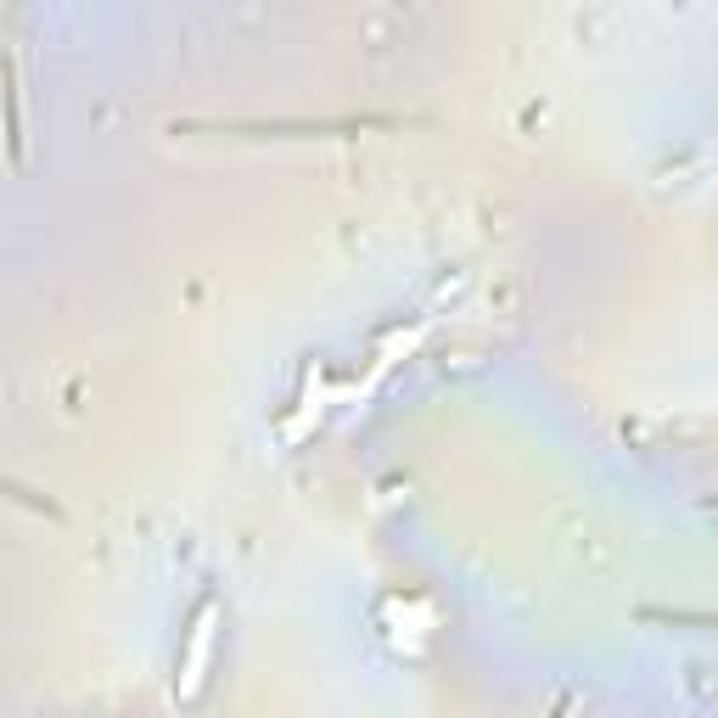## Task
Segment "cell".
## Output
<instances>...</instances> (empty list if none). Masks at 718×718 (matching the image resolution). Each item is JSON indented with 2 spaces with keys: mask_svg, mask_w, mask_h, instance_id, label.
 Listing matches in <instances>:
<instances>
[{
  "mask_svg": "<svg viewBox=\"0 0 718 718\" xmlns=\"http://www.w3.org/2000/svg\"><path fill=\"white\" fill-rule=\"evenodd\" d=\"M214 607L196 612V629H191V651H186V668H180V696L196 691V680H203V662H208V646H214Z\"/></svg>",
  "mask_w": 718,
  "mask_h": 718,
  "instance_id": "obj_1",
  "label": "cell"
}]
</instances>
